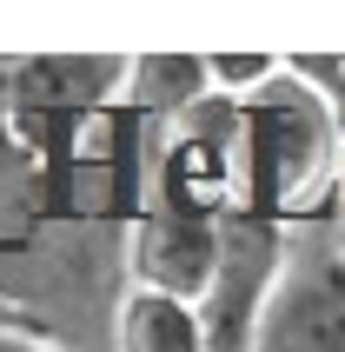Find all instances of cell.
<instances>
[{
  "mask_svg": "<svg viewBox=\"0 0 345 352\" xmlns=\"http://www.w3.org/2000/svg\"><path fill=\"white\" fill-rule=\"evenodd\" d=\"M239 160H246V213L272 219V226H306L326 219V193L339 186V120H332L326 94L306 80L279 74L266 94L239 100Z\"/></svg>",
  "mask_w": 345,
  "mask_h": 352,
  "instance_id": "6da1fadb",
  "label": "cell"
},
{
  "mask_svg": "<svg viewBox=\"0 0 345 352\" xmlns=\"http://www.w3.org/2000/svg\"><path fill=\"white\" fill-rule=\"evenodd\" d=\"M252 352H345V226H286L279 279L266 293Z\"/></svg>",
  "mask_w": 345,
  "mask_h": 352,
  "instance_id": "7a4b0ae2",
  "label": "cell"
},
{
  "mask_svg": "<svg viewBox=\"0 0 345 352\" xmlns=\"http://www.w3.org/2000/svg\"><path fill=\"white\" fill-rule=\"evenodd\" d=\"M219 253H226V219H206V213H186V206H166V199H146L140 219H133L126 266H133V286L199 306L212 273H219Z\"/></svg>",
  "mask_w": 345,
  "mask_h": 352,
  "instance_id": "3957f363",
  "label": "cell"
},
{
  "mask_svg": "<svg viewBox=\"0 0 345 352\" xmlns=\"http://www.w3.org/2000/svg\"><path fill=\"white\" fill-rule=\"evenodd\" d=\"M113 352H212V346H206L199 306L133 286L120 299V319H113Z\"/></svg>",
  "mask_w": 345,
  "mask_h": 352,
  "instance_id": "277c9868",
  "label": "cell"
},
{
  "mask_svg": "<svg viewBox=\"0 0 345 352\" xmlns=\"http://www.w3.org/2000/svg\"><path fill=\"white\" fill-rule=\"evenodd\" d=\"M126 100L133 113H153V120H186L192 107L212 100V74L206 60H186V54H159V60H133L126 67Z\"/></svg>",
  "mask_w": 345,
  "mask_h": 352,
  "instance_id": "5b68a950",
  "label": "cell"
},
{
  "mask_svg": "<svg viewBox=\"0 0 345 352\" xmlns=\"http://www.w3.org/2000/svg\"><path fill=\"white\" fill-rule=\"evenodd\" d=\"M206 74H212V94L239 107V100L266 94L272 80L286 74V60H266V54H219V60H206Z\"/></svg>",
  "mask_w": 345,
  "mask_h": 352,
  "instance_id": "8992f818",
  "label": "cell"
},
{
  "mask_svg": "<svg viewBox=\"0 0 345 352\" xmlns=\"http://www.w3.org/2000/svg\"><path fill=\"white\" fill-rule=\"evenodd\" d=\"M0 352H60V346L40 339V333H27V326H7V333H0Z\"/></svg>",
  "mask_w": 345,
  "mask_h": 352,
  "instance_id": "52a82bcc",
  "label": "cell"
},
{
  "mask_svg": "<svg viewBox=\"0 0 345 352\" xmlns=\"http://www.w3.org/2000/svg\"><path fill=\"white\" fill-rule=\"evenodd\" d=\"M7 326H20V313L7 306V299H0V333H7Z\"/></svg>",
  "mask_w": 345,
  "mask_h": 352,
  "instance_id": "ba28073f",
  "label": "cell"
}]
</instances>
